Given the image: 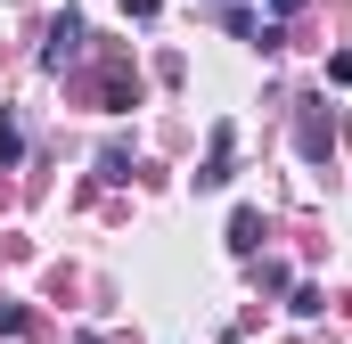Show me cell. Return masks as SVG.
Here are the masks:
<instances>
[{"mask_svg":"<svg viewBox=\"0 0 352 344\" xmlns=\"http://www.w3.org/2000/svg\"><path fill=\"white\" fill-rule=\"evenodd\" d=\"M230 180H238V131L213 123V148H205V164H197V189H230Z\"/></svg>","mask_w":352,"mask_h":344,"instance_id":"1","label":"cell"},{"mask_svg":"<svg viewBox=\"0 0 352 344\" xmlns=\"http://www.w3.org/2000/svg\"><path fill=\"white\" fill-rule=\"evenodd\" d=\"M82 17H74V8H66V17H58V25H50V41H41V66H74V58H82Z\"/></svg>","mask_w":352,"mask_h":344,"instance_id":"2","label":"cell"},{"mask_svg":"<svg viewBox=\"0 0 352 344\" xmlns=\"http://www.w3.org/2000/svg\"><path fill=\"white\" fill-rule=\"evenodd\" d=\"M295 140H303V156H311V164H320V156H328V148H336V123H328V115H320V107H303V131H295Z\"/></svg>","mask_w":352,"mask_h":344,"instance_id":"3","label":"cell"},{"mask_svg":"<svg viewBox=\"0 0 352 344\" xmlns=\"http://www.w3.org/2000/svg\"><path fill=\"white\" fill-rule=\"evenodd\" d=\"M254 246H263V213L238 205V213H230V255H254Z\"/></svg>","mask_w":352,"mask_h":344,"instance_id":"4","label":"cell"},{"mask_svg":"<svg viewBox=\"0 0 352 344\" xmlns=\"http://www.w3.org/2000/svg\"><path fill=\"white\" fill-rule=\"evenodd\" d=\"M16 156H25V131H16V115L0 107V164H16Z\"/></svg>","mask_w":352,"mask_h":344,"instance_id":"5","label":"cell"},{"mask_svg":"<svg viewBox=\"0 0 352 344\" xmlns=\"http://www.w3.org/2000/svg\"><path fill=\"white\" fill-rule=\"evenodd\" d=\"M25 328H33V312L25 303H0V336H25Z\"/></svg>","mask_w":352,"mask_h":344,"instance_id":"6","label":"cell"},{"mask_svg":"<svg viewBox=\"0 0 352 344\" xmlns=\"http://www.w3.org/2000/svg\"><path fill=\"white\" fill-rule=\"evenodd\" d=\"M156 8H164V0H123V17H156Z\"/></svg>","mask_w":352,"mask_h":344,"instance_id":"7","label":"cell"},{"mask_svg":"<svg viewBox=\"0 0 352 344\" xmlns=\"http://www.w3.org/2000/svg\"><path fill=\"white\" fill-rule=\"evenodd\" d=\"M295 8H303V0H270V17H295Z\"/></svg>","mask_w":352,"mask_h":344,"instance_id":"8","label":"cell"}]
</instances>
